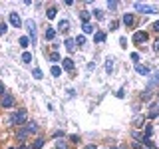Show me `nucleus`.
Here are the masks:
<instances>
[{"label":"nucleus","mask_w":159,"mask_h":149,"mask_svg":"<svg viewBox=\"0 0 159 149\" xmlns=\"http://www.w3.org/2000/svg\"><path fill=\"white\" fill-rule=\"evenodd\" d=\"M8 121H10V125H22V123H26V111H24V109L16 111Z\"/></svg>","instance_id":"1"},{"label":"nucleus","mask_w":159,"mask_h":149,"mask_svg":"<svg viewBox=\"0 0 159 149\" xmlns=\"http://www.w3.org/2000/svg\"><path fill=\"white\" fill-rule=\"evenodd\" d=\"M24 26H26V28H28V32H30V42L36 44V22H34V20H26Z\"/></svg>","instance_id":"2"},{"label":"nucleus","mask_w":159,"mask_h":149,"mask_svg":"<svg viewBox=\"0 0 159 149\" xmlns=\"http://www.w3.org/2000/svg\"><path fill=\"white\" fill-rule=\"evenodd\" d=\"M133 6H135V10L143 12V14H155V12H157V8H153V6H147V4H141V2H135Z\"/></svg>","instance_id":"3"},{"label":"nucleus","mask_w":159,"mask_h":149,"mask_svg":"<svg viewBox=\"0 0 159 149\" xmlns=\"http://www.w3.org/2000/svg\"><path fill=\"white\" fill-rule=\"evenodd\" d=\"M8 20L14 28H20L22 26V20H20V16H18V12H10V16H8Z\"/></svg>","instance_id":"4"},{"label":"nucleus","mask_w":159,"mask_h":149,"mask_svg":"<svg viewBox=\"0 0 159 149\" xmlns=\"http://www.w3.org/2000/svg\"><path fill=\"white\" fill-rule=\"evenodd\" d=\"M12 105H14V95L6 92L2 95V107H12Z\"/></svg>","instance_id":"5"},{"label":"nucleus","mask_w":159,"mask_h":149,"mask_svg":"<svg viewBox=\"0 0 159 149\" xmlns=\"http://www.w3.org/2000/svg\"><path fill=\"white\" fill-rule=\"evenodd\" d=\"M133 42H135V44L147 42V32H135V34H133Z\"/></svg>","instance_id":"6"},{"label":"nucleus","mask_w":159,"mask_h":149,"mask_svg":"<svg viewBox=\"0 0 159 149\" xmlns=\"http://www.w3.org/2000/svg\"><path fill=\"white\" fill-rule=\"evenodd\" d=\"M62 70H66V72H74V62H72V58H64V62H62Z\"/></svg>","instance_id":"7"},{"label":"nucleus","mask_w":159,"mask_h":149,"mask_svg":"<svg viewBox=\"0 0 159 149\" xmlns=\"http://www.w3.org/2000/svg\"><path fill=\"white\" fill-rule=\"evenodd\" d=\"M64 44H66V48H68V52H76V48H78L76 46V38H68Z\"/></svg>","instance_id":"8"},{"label":"nucleus","mask_w":159,"mask_h":149,"mask_svg":"<svg viewBox=\"0 0 159 149\" xmlns=\"http://www.w3.org/2000/svg\"><path fill=\"white\" fill-rule=\"evenodd\" d=\"M149 117H157L159 115V102H155V103H151V109H149Z\"/></svg>","instance_id":"9"},{"label":"nucleus","mask_w":159,"mask_h":149,"mask_svg":"<svg viewBox=\"0 0 159 149\" xmlns=\"http://www.w3.org/2000/svg\"><path fill=\"white\" fill-rule=\"evenodd\" d=\"M90 18H91V14L88 10H82V12H80V20H82L84 24H90Z\"/></svg>","instance_id":"10"},{"label":"nucleus","mask_w":159,"mask_h":149,"mask_svg":"<svg viewBox=\"0 0 159 149\" xmlns=\"http://www.w3.org/2000/svg\"><path fill=\"white\" fill-rule=\"evenodd\" d=\"M133 22H135V18H133V14H123V24L125 26H133Z\"/></svg>","instance_id":"11"},{"label":"nucleus","mask_w":159,"mask_h":149,"mask_svg":"<svg viewBox=\"0 0 159 149\" xmlns=\"http://www.w3.org/2000/svg\"><path fill=\"white\" fill-rule=\"evenodd\" d=\"M93 42H96V44L105 42V32H96V34H93Z\"/></svg>","instance_id":"12"},{"label":"nucleus","mask_w":159,"mask_h":149,"mask_svg":"<svg viewBox=\"0 0 159 149\" xmlns=\"http://www.w3.org/2000/svg\"><path fill=\"white\" fill-rule=\"evenodd\" d=\"M135 72L139 74V76H147V74H149V68L141 66V64H135Z\"/></svg>","instance_id":"13"},{"label":"nucleus","mask_w":159,"mask_h":149,"mask_svg":"<svg viewBox=\"0 0 159 149\" xmlns=\"http://www.w3.org/2000/svg\"><path fill=\"white\" fill-rule=\"evenodd\" d=\"M58 30H60V32L70 30V22H68V20H60V22H58Z\"/></svg>","instance_id":"14"},{"label":"nucleus","mask_w":159,"mask_h":149,"mask_svg":"<svg viewBox=\"0 0 159 149\" xmlns=\"http://www.w3.org/2000/svg\"><path fill=\"white\" fill-rule=\"evenodd\" d=\"M28 135H30V131H28V127H24V129H18V135H16V137L20 139V141H24Z\"/></svg>","instance_id":"15"},{"label":"nucleus","mask_w":159,"mask_h":149,"mask_svg":"<svg viewBox=\"0 0 159 149\" xmlns=\"http://www.w3.org/2000/svg\"><path fill=\"white\" fill-rule=\"evenodd\" d=\"M54 38H56V30L48 26V28H46V40H54Z\"/></svg>","instance_id":"16"},{"label":"nucleus","mask_w":159,"mask_h":149,"mask_svg":"<svg viewBox=\"0 0 159 149\" xmlns=\"http://www.w3.org/2000/svg\"><path fill=\"white\" fill-rule=\"evenodd\" d=\"M18 44H20L22 48H28L30 46V38H28V36H22V38L18 40Z\"/></svg>","instance_id":"17"},{"label":"nucleus","mask_w":159,"mask_h":149,"mask_svg":"<svg viewBox=\"0 0 159 149\" xmlns=\"http://www.w3.org/2000/svg\"><path fill=\"white\" fill-rule=\"evenodd\" d=\"M82 30H84V34H91V32H93L96 28H93L91 24H84V26H82Z\"/></svg>","instance_id":"18"},{"label":"nucleus","mask_w":159,"mask_h":149,"mask_svg":"<svg viewBox=\"0 0 159 149\" xmlns=\"http://www.w3.org/2000/svg\"><path fill=\"white\" fill-rule=\"evenodd\" d=\"M22 62L24 64H30V62H32V54H30V52H24L22 54Z\"/></svg>","instance_id":"19"},{"label":"nucleus","mask_w":159,"mask_h":149,"mask_svg":"<svg viewBox=\"0 0 159 149\" xmlns=\"http://www.w3.org/2000/svg\"><path fill=\"white\" fill-rule=\"evenodd\" d=\"M155 84H159V72H155V74H153V80L149 81V90H151Z\"/></svg>","instance_id":"20"},{"label":"nucleus","mask_w":159,"mask_h":149,"mask_svg":"<svg viewBox=\"0 0 159 149\" xmlns=\"http://www.w3.org/2000/svg\"><path fill=\"white\" fill-rule=\"evenodd\" d=\"M42 147H44V139L38 137V139L34 141V147H32V149H42Z\"/></svg>","instance_id":"21"},{"label":"nucleus","mask_w":159,"mask_h":149,"mask_svg":"<svg viewBox=\"0 0 159 149\" xmlns=\"http://www.w3.org/2000/svg\"><path fill=\"white\" fill-rule=\"evenodd\" d=\"M151 135H153V127L147 123V125H145V139H151Z\"/></svg>","instance_id":"22"},{"label":"nucleus","mask_w":159,"mask_h":149,"mask_svg":"<svg viewBox=\"0 0 159 149\" xmlns=\"http://www.w3.org/2000/svg\"><path fill=\"white\" fill-rule=\"evenodd\" d=\"M32 76H34V80H42V70H40V68H34Z\"/></svg>","instance_id":"23"},{"label":"nucleus","mask_w":159,"mask_h":149,"mask_svg":"<svg viewBox=\"0 0 159 149\" xmlns=\"http://www.w3.org/2000/svg\"><path fill=\"white\" fill-rule=\"evenodd\" d=\"M60 60H62V58H60L58 52H52V54H50V62H60Z\"/></svg>","instance_id":"24"},{"label":"nucleus","mask_w":159,"mask_h":149,"mask_svg":"<svg viewBox=\"0 0 159 149\" xmlns=\"http://www.w3.org/2000/svg\"><path fill=\"white\" fill-rule=\"evenodd\" d=\"M56 149H68V145H66V141L58 139V141H56Z\"/></svg>","instance_id":"25"},{"label":"nucleus","mask_w":159,"mask_h":149,"mask_svg":"<svg viewBox=\"0 0 159 149\" xmlns=\"http://www.w3.org/2000/svg\"><path fill=\"white\" fill-rule=\"evenodd\" d=\"M60 74H62V68H60V66H54V68H52V76H54V78H58Z\"/></svg>","instance_id":"26"},{"label":"nucleus","mask_w":159,"mask_h":149,"mask_svg":"<svg viewBox=\"0 0 159 149\" xmlns=\"http://www.w3.org/2000/svg\"><path fill=\"white\" fill-rule=\"evenodd\" d=\"M26 127H28V131H30V133H36V131H38V125H36L34 121H32V123H28Z\"/></svg>","instance_id":"27"},{"label":"nucleus","mask_w":159,"mask_h":149,"mask_svg":"<svg viewBox=\"0 0 159 149\" xmlns=\"http://www.w3.org/2000/svg\"><path fill=\"white\" fill-rule=\"evenodd\" d=\"M56 8H50V10H48V12H46V16H48V20H52V18H54V16H56Z\"/></svg>","instance_id":"28"},{"label":"nucleus","mask_w":159,"mask_h":149,"mask_svg":"<svg viewBox=\"0 0 159 149\" xmlns=\"http://www.w3.org/2000/svg\"><path fill=\"white\" fill-rule=\"evenodd\" d=\"M105 70H107V72H112V70H114V60H112V58L105 62Z\"/></svg>","instance_id":"29"},{"label":"nucleus","mask_w":159,"mask_h":149,"mask_svg":"<svg viewBox=\"0 0 159 149\" xmlns=\"http://www.w3.org/2000/svg\"><path fill=\"white\" fill-rule=\"evenodd\" d=\"M76 44L84 46V44H86V36H78V38H76Z\"/></svg>","instance_id":"30"},{"label":"nucleus","mask_w":159,"mask_h":149,"mask_svg":"<svg viewBox=\"0 0 159 149\" xmlns=\"http://www.w3.org/2000/svg\"><path fill=\"white\" fill-rule=\"evenodd\" d=\"M6 30H8V26H6L4 22H0V36H4V34H6Z\"/></svg>","instance_id":"31"},{"label":"nucleus","mask_w":159,"mask_h":149,"mask_svg":"<svg viewBox=\"0 0 159 149\" xmlns=\"http://www.w3.org/2000/svg\"><path fill=\"white\" fill-rule=\"evenodd\" d=\"M93 16H96L98 20H102V18H103V12L102 10H93Z\"/></svg>","instance_id":"32"},{"label":"nucleus","mask_w":159,"mask_h":149,"mask_svg":"<svg viewBox=\"0 0 159 149\" xmlns=\"http://www.w3.org/2000/svg\"><path fill=\"white\" fill-rule=\"evenodd\" d=\"M107 8H109V10H115V8H117V2H112V0H109V2H107Z\"/></svg>","instance_id":"33"},{"label":"nucleus","mask_w":159,"mask_h":149,"mask_svg":"<svg viewBox=\"0 0 159 149\" xmlns=\"http://www.w3.org/2000/svg\"><path fill=\"white\" fill-rule=\"evenodd\" d=\"M131 60H133V62L137 64V60H139V54H135V52H133V54H131Z\"/></svg>","instance_id":"34"},{"label":"nucleus","mask_w":159,"mask_h":149,"mask_svg":"<svg viewBox=\"0 0 159 149\" xmlns=\"http://www.w3.org/2000/svg\"><path fill=\"white\" fill-rule=\"evenodd\" d=\"M153 30H155V32H157V34H159V20H157V22H155V24H153Z\"/></svg>","instance_id":"35"},{"label":"nucleus","mask_w":159,"mask_h":149,"mask_svg":"<svg viewBox=\"0 0 159 149\" xmlns=\"http://www.w3.org/2000/svg\"><path fill=\"white\" fill-rule=\"evenodd\" d=\"M153 50H155V52H159V40L155 42V44H153Z\"/></svg>","instance_id":"36"},{"label":"nucleus","mask_w":159,"mask_h":149,"mask_svg":"<svg viewBox=\"0 0 159 149\" xmlns=\"http://www.w3.org/2000/svg\"><path fill=\"white\" fill-rule=\"evenodd\" d=\"M0 93H2V95L6 93V92H4V84H2V81H0Z\"/></svg>","instance_id":"37"},{"label":"nucleus","mask_w":159,"mask_h":149,"mask_svg":"<svg viewBox=\"0 0 159 149\" xmlns=\"http://www.w3.org/2000/svg\"><path fill=\"white\" fill-rule=\"evenodd\" d=\"M86 149H96V145H86Z\"/></svg>","instance_id":"38"},{"label":"nucleus","mask_w":159,"mask_h":149,"mask_svg":"<svg viewBox=\"0 0 159 149\" xmlns=\"http://www.w3.org/2000/svg\"><path fill=\"white\" fill-rule=\"evenodd\" d=\"M20 149H30V147H20Z\"/></svg>","instance_id":"39"},{"label":"nucleus","mask_w":159,"mask_h":149,"mask_svg":"<svg viewBox=\"0 0 159 149\" xmlns=\"http://www.w3.org/2000/svg\"><path fill=\"white\" fill-rule=\"evenodd\" d=\"M143 149H151V147H143Z\"/></svg>","instance_id":"40"},{"label":"nucleus","mask_w":159,"mask_h":149,"mask_svg":"<svg viewBox=\"0 0 159 149\" xmlns=\"http://www.w3.org/2000/svg\"><path fill=\"white\" fill-rule=\"evenodd\" d=\"M10 149H14V147H10Z\"/></svg>","instance_id":"41"},{"label":"nucleus","mask_w":159,"mask_h":149,"mask_svg":"<svg viewBox=\"0 0 159 149\" xmlns=\"http://www.w3.org/2000/svg\"><path fill=\"white\" fill-rule=\"evenodd\" d=\"M112 149H115V147H112Z\"/></svg>","instance_id":"42"}]
</instances>
